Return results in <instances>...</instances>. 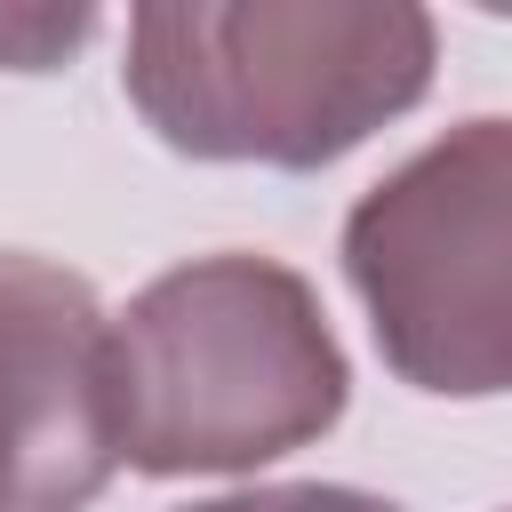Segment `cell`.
Masks as SVG:
<instances>
[{"label": "cell", "mask_w": 512, "mask_h": 512, "mask_svg": "<svg viewBox=\"0 0 512 512\" xmlns=\"http://www.w3.org/2000/svg\"><path fill=\"white\" fill-rule=\"evenodd\" d=\"M440 24L344 0H152L128 16L120 88L184 160L312 176L424 104Z\"/></svg>", "instance_id": "6da1fadb"}, {"label": "cell", "mask_w": 512, "mask_h": 512, "mask_svg": "<svg viewBox=\"0 0 512 512\" xmlns=\"http://www.w3.org/2000/svg\"><path fill=\"white\" fill-rule=\"evenodd\" d=\"M352 400L320 288L256 248L192 256L112 312V440L144 480L256 472L336 432Z\"/></svg>", "instance_id": "7a4b0ae2"}, {"label": "cell", "mask_w": 512, "mask_h": 512, "mask_svg": "<svg viewBox=\"0 0 512 512\" xmlns=\"http://www.w3.org/2000/svg\"><path fill=\"white\" fill-rule=\"evenodd\" d=\"M344 280L384 368L432 400L512 384V120L472 112L344 216Z\"/></svg>", "instance_id": "3957f363"}, {"label": "cell", "mask_w": 512, "mask_h": 512, "mask_svg": "<svg viewBox=\"0 0 512 512\" xmlns=\"http://www.w3.org/2000/svg\"><path fill=\"white\" fill-rule=\"evenodd\" d=\"M112 472V312L72 264L0 248V512H88Z\"/></svg>", "instance_id": "277c9868"}, {"label": "cell", "mask_w": 512, "mask_h": 512, "mask_svg": "<svg viewBox=\"0 0 512 512\" xmlns=\"http://www.w3.org/2000/svg\"><path fill=\"white\" fill-rule=\"evenodd\" d=\"M96 32V8H0V64L8 72H56Z\"/></svg>", "instance_id": "5b68a950"}, {"label": "cell", "mask_w": 512, "mask_h": 512, "mask_svg": "<svg viewBox=\"0 0 512 512\" xmlns=\"http://www.w3.org/2000/svg\"><path fill=\"white\" fill-rule=\"evenodd\" d=\"M176 512H408L376 488H344V480H264V488H232V496H200Z\"/></svg>", "instance_id": "8992f818"}]
</instances>
